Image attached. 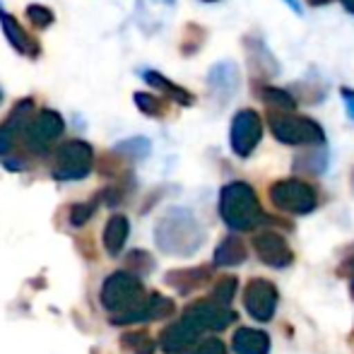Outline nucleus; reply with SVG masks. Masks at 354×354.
Instances as JSON below:
<instances>
[{
  "label": "nucleus",
  "instance_id": "obj_17",
  "mask_svg": "<svg viewBox=\"0 0 354 354\" xmlns=\"http://www.w3.org/2000/svg\"><path fill=\"white\" fill-rule=\"evenodd\" d=\"M246 51H248V58H251L253 75H261V77H272V75L280 73V66H277L275 56H272L270 48H268L261 39H248Z\"/></svg>",
  "mask_w": 354,
  "mask_h": 354
},
{
  "label": "nucleus",
  "instance_id": "obj_30",
  "mask_svg": "<svg viewBox=\"0 0 354 354\" xmlns=\"http://www.w3.org/2000/svg\"><path fill=\"white\" fill-rule=\"evenodd\" d=\"M337 275L345 277V280L350 282V292H352V297H354V256L345 258V261L340 263V268H337Z\"/></svg>",
  "mask_w": 354,
  "mask_h": 354
},
{
  "label": "nucleus",
  "instance_id": "obj_14",
  "mask_svg": "<svg viewBox=\"0 0 354 354\" xmlns=\"http://www.w3.org/2000/svg\"><path fill=\"white\" fill-rule=\"evenodd\" d=\"M0 24H3L5 37H8L10 46H12L15 51L22 53V56H27V58H37L39 56V44H37V39L29 37V34L24 32L22 24H19L17 19H15L10 12H5L3 8H0Z\"/></svg>",
  "mask_w": 354,
  "mask_h": 354
},
{
  "label": "nucleus",
  "instance_id": "obj_16",
  "mask_svg": "<svg viewBox=\"0 0 354 354\" xmlns=\"http://www.w3.org/2000/svg\"><path fill=\"white\" fill-rule=\"evenodd\" d=\"M236 354H270V335L256 328H239L232 337Z\"/></svg>",
  "mask_w": 354,
  "mask_h": 354
},
{
  "label": "nucleus",
  "instance_id": "obj_4",
  "mask_svg": "<svg viewBox=\"0 0 354 354\" xmlns=\"http://www.w3.org/2000/svg\"><path fill=\"white\" fill-rule=\"evenodd\" d=\"M219 214L234 232H251L270 222V217L263 212L253 186L246 181H232L219 191Z\"/></svg>",
  "mask_w": 354,
  "mask_h": 354
},
{
  "label": "nucleus",
  "instance_id": "obj_28",
  "mask_svg": "<svg viewBox=\"0 0 354 354\" xmlns=\"http://www.w3.org/2000/svg\"><path fill=\"white\" fill-rule=\"evenodd\" d=\"M27 17L32 19V24H37V27H41V29H46L48 24L53 22V12L48 8H44V5H29Z\"/></svg>",
  "mask_w": 354,
  "mask_h": 354
},
{
  "label": "nucleus",
  "instance_id": "obj_10",
  "mask_svg": "<svg viewBox=\"0 0 354 354\" xmlns=\"http://www.w3.org/2000/svg\"><path fill=\"white\" fill-rule=\"evenodd\" d=\"M243 306H246L251 318L268 323L275 316L277 308V287L266 277H253L246 284V292H243Z\"/></svg>",
  "mask_w": 354,
  "mask_h": 354
},
{
  "label": "nucleus",
  "instance_id": "obj_20",
  "mask_svg": "<svg viewBox=\"0 0 354 354\" xmlns=\"http://www.w3.org/2000/svg\"><path fill=\"white\" fill-rule=\"evenodd\" d=\"M142 77H145V82L152 84L154 89H159V92L164 94V97L171 99V102H176V104H181V106H191L193 99H196L191 92H188V89L174 84L171 80H167L162 73H157V71H145Z\"/></svg>",
  "mask_w": 354,
  "mask_h": 354
},
{
  "label": "nucleus",
  "instance_id": "obj_36",
  "mask_svg": "<svg viewBox=\"0 0 354 354\" xmlns=\"http://www.w3.org/2000/svg\"><path fill=\"white\" fill-rule=\"evenodd\" d=\"M0 99H3V94H0Z\"/></svg>",
  "mask_w": 354,
  "mask_h": 354
},
{
  "label": "nucleus",
  "instance_id": "obj_35",
  "mask_svg": "<svg viewBox=\"0 0 354 354\" xmlns=\"http://www.w3.org/2000/svg\"><path fill=\"white\" fill-rule=\"evenodd\" d=\"M203 3H219V0H203Z\"/></svg>",
  "mask_w": 354,
  "mask_h": 354
},
{
  "label": "nucleus",
  "instance_id": "obj_1",
  "mask_svg": "<svg viewBox=\"0 0 354 354\" xmlns=\"http://www.w3.org/2000/svg\"><path fill=\"white\" fill-rule=\"evenodd\" d=\"M102 306L109 311L113 326L162 321L174 313V301L162 294H147L136 272L118 270L102 284Z\"/></svg>",
  "mask_w": 354,
  "mask_h": 354
},
{
  "label": "nucleus",
  "instance_id": "obj_15",
  "mask_svg": "<svg viewBox=\"0 0 354 354\" xmlns=\"http://www.w3.org/2000/svg\"><path fill=\"white\" fill-rule=\"evenodd\" d=\"M212 280L207 268H181V270H171L164 275V282L174 287L178 294H191L196 289L205 287Z\"/></svg>",
  "mask_w": 354,
  "mask_h": 354
},
{
  "label": "nucleus",
  "instance_id": "obj_7",
  "mask_svg": "<svg viewBox=\"0 0 354 354\" xmlns=\"http://www.w3.org/2000/svg\"><path fill=\"white\" fill-rule=\"evenodd\" d=\"M92 164H94L92 145L84 140H71L58 147L51 176L56 181H80V178L89 176Z\"/></svg>",
  "mask_w": 354,
  "mask_h": 354
},
{
  "label": "nucleus",
  "instance_id": "obj_23",
  "mask_svg": "<svg viewBox=\"0 0 354 354\" xmlns=\"http://www.w3.org/2000/svg\"><path fill=\"white\" fill-rule=\"evenodd\" d=\"M136 104L142 113H147V116H152V118H162L169 109L167 97H157V94H147V92H138Z\"/></svg>",
  "mask_w": 354,
  "mask_h": 354
},
{
  "label": "nucleus",
  "instance_id": "obj_21",
  "mask_svg": "<svg viewBox=\"0 0 354 354\" xmlns=\"http://www.w3.org/2000/svg\"><path fill=\"white\" fill-rule=\"evenodd\" d=\"M326 167H328V152L323 149V145H318L316 149H311L306 154H299L294 159V169L301 174H323Z\"/></svg>",
  "mask_w": 354,
  "mask_h": 354
},
{
  "label": "nucleus",
  "instance_id": "obj_3",
  "mask_svg": "<svg viewBox=\"0 0 354 354\" xmlns=\"http://www.w3.org/2000/svg\"><path fill=\"white\" fill-rule=\"evenodd\" d=\"M154 239H157L159 248L164 253L188 258L203 246L205 232H203L201 222L191 212L174 207V210H169L159 219L157 229H154Z\"/></svg>",
  "mask_w": 354,
  "mask_h": 354
},
{
  "label": "nucleus",
  "instance_id": "obj_9",
  "mask_svg": "<svg viewBox=\"0 0 354 354\" xmlns=\"http://www.w3.org/2000/svg\"><path fill=\"white\" fill-rule=\"evenodd\" d=\"M63 131H66V123H63L61 113L44 109L29 121L27 131H24V140H27V147L34 149V152H46L63 136Z\"/></svg>",
  "mask_w": 354,
  "mask_h": 354
},
{
  "label": "nucleus",
  "instance_id": "obj_5",
  "mask_svg": "<svg viewBox=\"0 0 354 354\" xmlns=\"http://www.w3.org/2000/svg\"><path fill=\"white\" fill-rule=\"evenodd\" d=\"M268 123H270L272 136L282 145H292V147L326 145V131L321 128V123H316L308 116H299V113L284 111V109H270L268 111Z\"/></svg>",
  "mask_w": 354,
  "mask_h": 354
},
{
  "label": "nucleus",
  "instance_id": "obj_31",
  "mask_svg": "<svg viewBox=\"0 0 354 354\" xmlns=\"http://www.w3.org/2000/svg\"><path fill=\"white\" fill-rule=\"evenodd\" d=\"M340 94H342V102H345V109H347V116L354 121V89L350 87H342L340 89Z\"/></svg>",
  "mask_w": 354,
  "mask_h": 354
},
{
  "label": "nucleus",
  "instance_id": "obj_24",
  "mask_svg": "<svg viewBox=\"0 0 354 354\" xmlns=\"http://www.w3.org/2000/svg\"><path fill=\"white\" fill-rule=\"evenodd\" d=\"M123 347L131 350L133 354H154V340L142 330H136V333H126L121 337Z\"/></svg>",
  "mask_w": 354,
  "mask_h": 354
},
{
  "label": "nucleus",
  "instance_id": "obj_34",
  "mask_svg": "<svg viewBox=\"0 0 354 354\" xmlns=\"http://www.w3.org/2000/svg\"><path fill=\"white\" fill-rule=\"evenodd\" d=\"M326 3H330V0H311V5H326Z\"/></svg>",
  "mask_w": 354,
  "mask_h": 354
},
{
  "label": "nucleus",
  "instance_id": "obj_18",
  "mask_svg": "<svg viewBox=\"0 0 354 354\" xmlns=\"http://www.w3.org/2000/svg\"><path fill=\"white\" fill-rule=\"evenodd\" d=\"M128 234H131V222L123 214H113L111 219L104 227V248H106L109 256H118L123 251L128 241Z\"/></svg>",
  "mask_w": 354,
  "mask_h": 354
},
{
  "label": "nucleus",
  "instance_id": "obj_27",
  "mask_svg": "<svg viewBox=\"0 0 354 354\" xmlns=\"http://www.w3.org/2000/svg\"><path fill=\"white\" fill-rule=\"evenodd\" d=\"M128 266H131V272H136V275H147V272L154 270V258L147 251H133L128 256Z\"/></svg>",
  "mask_w": 354,
  "mask_h": 354
},
{
  "label": "nucleus",
  "instance_id": "obj_25",
  "mask_svg": "<svg viewBox=\"0 0 354 354\" xmlns=\"http://www.w3.org/2000/svg\"><path fill=\"white\" fill-rule=\"evenodd\" d=\"M234 294H236V277H222L217 284H214L210 299L217 304H224V306H229L234 299Z\"/></svg>",
  "mask_w": 354,
  "mask_h": 354
},
{
  "label": "nucleus",
  "instance_id": "obj_13",
  "mask_svg": "<svg viewBox=\"0 0 354 354\" xmlns=\"http://www.w3.org/2000/svg\"><path fill=\"white\" fill-rule=\"evenodd\" d=\"M239 84H241L239 68L229 61L217 63L207 75V87H210L212 97H219V102H229L239 92Z\"/></svg>",
  "mask_w": 354,
  "mask_h": 354
},
{
  "label": "nucleus",
  "instance_id": "obj_22",
  "mask_svg": "<svg viewBox=\"0 0 354 354\" xmlns=\"http://www.w3.org/2000/svg\"><path fill=\"white\" fill-rule=\"evenodd\" d=\"M258 97H261L270 109H284V111L297 109V99L280 87H272V84H263V87H258Z\"/></svg>",
  "mask_w": 354,
  "mask_h": 354
},
{
  "label": "nucleus",
  "instance_id": "obj_33",
  "mask_svg": "<svg viewBox=\"0 0 354 354\" xmlns=\"http://www.w3.org/2000/svg\"><path fill=\"white\" fill-rule=\"evenodd\" d=\"M337 3H342V8L354 15V0H337Z\"/></svg>",
  "mask_w": 354,
  "mask_h": 354
},
{
  "label": "nucleus",
  "instance_id": "obj_6",
  "mask_svg": "<svg viewBox=\"0 0 354 354\" xmlns=\"http://www.w3.org/2000/svg\"><path fill=\"white\" fill-rule=\"evenodd\" d=\"M270 203L282 212L289 214H308L318 207V193L311 183L301 178H282L275 181L268 191Z\"/></svg>",
  "mask_w": 354,
  "mask_h": 354
},
{
  "label": "nucleus",
  "instance_id": "obj_12",
  "mask_svg": "<svg viewBox=\"0 0 354 354\" xmlns=\"http://www.w3.org/2000/svg\"><path fill=\"white\" fill-rule=\"evenodd\" d=\"M32 118H34V102L32 99H22L10 111V116L5 118L3 126H0V157H8L10 149L17 142V138H24V131H27Z\"/></svg>",
  "mask_w": 354,
  "mask_h": 354
},
{
  "label": "nucleus",
  "instance_id": "obj_11",
  "mask_svg": "<svg viewBox=\"0 0 354 354\" xmlns=\"http://www.w3.org/2000/svg\"><path fill=\"white\" fill-rule=\"evenodd\" d=\"M253 251H256L258 261L268 268H289L294 263V251L289 248L287 239L277 232H261L253 239Z\"/></svg>",
  "mask_w": 354,
  "mask_h": 354
},
{
  "label": "nucleus",
  "instance_id": "obj_8",
  "mask_svg": "<svg viewBox=\"0 0 354 354\" xmlns=\"http://www.w3.org/2000/svg\"><path fill=\"white\" fill-rule=\"evenodd\" d=\"M263 140V121L258 111L253 109H241L234 113L232 128H229V142L232 152L241 159H248Z\"/></svg>",
  "mask_w": 354,
  "mask_h": 354
},
{
  "label": "nucleus",
  "instance_id": "obj_26",
  "mask_svg": "<svg viewBox=\"0 0 354 354\" xmlns=\"http://www.w3.org/2000/svg\"><path fill=\"white\" fill-rule=\"evenodd\" d=\"M102 198H94V201H87V203H77V205L71 207V224L73 227H82L94 212H97V205Z\"/></svg>",
  "mask_w": 354,
  "mask_h": 354
},
{
  "label": "nucleus",
  "instance_id": "obj_2",
  "mask_svg": "<svg viewBox=\"0 0 354 354\" xmlns=\"http://www.w3.org/2000/svg\"><path fill=\"white\" fill-rule=\"evenodd\" d=\"M234 321H239V316L224 304H217L212 299L196 301L183 311V316L176 323L164 328L162 335H159V347L167 354H181L191 345H196L203 333H219L232 326Z\"/></svg>",
  "mask_w": 354,
  "mask_h": 354
},
{
  "label": "nucleus",
  "instance_id": "obj_29",
  "mask_svg": "<svg viewBox=\"0 0 354 354\" xmlns=\"http://www.w3.org/2000/svg\"><path fill=\"white\" fill-rule=\"evenodd\" d=\"M188 354H229L227 347H224L222 340H217V337H207V340L198 342L196 347H193Z\"/></svg>",
  "mask_w": 354,
  "mask_h": 354
},
{
  "label": "nucleus",
  "instance_id": "obj_32",
  "mask_svg": "<svg viewBox=\"0 0 354 354\" xmlns=\"http://www.w3.org/2000/svg\"><path fill=\"white\" fill-rule=\"evenodd\" d=\"M284 3H287V8H292L297 15H301V5H299L297 0H284Z\"/></svg>",
  "mask_w": 354,
  "mask_h": 354
},
{
  "label": "nucleus",
  "instance_id": "obj_19",
  "mask_svg": "<svg viewBox=\"0 0 354 354\" xmlns=\"http://www.w3.org/2000/svg\"><path fill=\"white\" fill-rule=\"evenodd\" d=\"M246 258H248L246 243L232 234V236H224L222 243L214 248L212 261H214V266H219V268H232V266H241Z\"/></svg>",
  "mask_w": 354,
  "mask_h": 354
}]
</instances>
